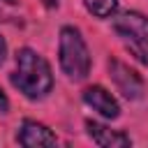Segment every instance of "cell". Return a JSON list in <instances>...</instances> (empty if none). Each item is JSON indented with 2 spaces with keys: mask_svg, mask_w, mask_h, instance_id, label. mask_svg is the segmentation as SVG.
<instances>
[{
  "mask_svg": "<svg viewBox=\"0 0 148 148\" xmlns=\"http://www.w3.org/2000/svg\"><path fill=\"white\" fill-rule=\"evenodd\" d=\"M16 69L9 74V81L18 92H23L28 99H44L53 90V72L44 56H39L35 49H18L16 51Z\"/></svg>",
  "mask_w": 148,
  "mask_h": 148,
  "instance_id": "6da1fadb",
  "label": "cell"
},
{
  "mask_svg": "<svg viewBox=\"0 0 148 148\" xmlns=\"http://www.w3.org/2000/svg\"><path fill=\"white\" fill-rule=\"evenodd\" d=\"M58 62L60 69L67 79L72 81H83L90 74V51L88 44L81 35L79 28L74 25H62L58 35Z\"/></svg>",
  "mask_w": 148,
  "mask_h": 148,
  "instance_id": "7a4b0ae2",
  "label": "cell"
},
{
  "mask_svg": "<svg viewBox=\"0 0 148 148\" xmlns=\"http://www.w3.org/2000/svg\"><path fill=\"white\" fill-rule=\"evenodd\" d=\"M109 76L113 81V86L118 88V92L125 97V99H141L143 97V90H146V83L141 79V74L136 69H132L130 65H125L123 60L118 58H109Z\"/></svg>",
  "mask_w": 148,
  "mask_h": 148,
  "instance_id": "3957f363",
  "label": "cell"
},
{
  "mask_svg": "<svg viewBox=\"0 0 148 148\" xmlns=\"http://www.w3.org/2000/svg\"><path fill=\"white\" fill-rule=\"evenodd\" d=\"M113 30L120 39H148V16L134 9L113 14Z\"/></svg>",
  "mask_w": 148,
  "mask_h": 148,
  "instance_id": "277c9868",
  "label": "cell"
},
{
  "mask_svg": "<svg viewBox=\"0 0 148 148\" xmlns=\"http://www.w3.org/2000/svg\"><path fill=\"white\" fill-rule=\"evenodd\" d=\"M16 141L25 148H42V146H56L58 143L56 134L44 123H37L32 118L21 120V125L16 130Z\"/></svg>",
  "mask_w": 148,
  "mask_h": 148,
  "instance_id": "5b68a950",
  "label": "cell"
},
{
  "mask_svg": "<svg viewBox=\"0 0 148 148\" xmlns=\"http://www.w3.org/2000/svg\"><path fill=\"white\" fill-rule=\"evenodd\" d=\"M83 102H86L92 111H97L102 118H106V120H116V118L120 116V104H118V99H116L106 88H102V86H88V88L83 90Z\"/></svg>",
  "mask_w": 148,
  "mask_h": 148,
  "instance_id": "8992f818",
  "label": "cell"
},
{
  "mask_svg": "<svg viewBox=\"0 0 148 148\" xmlns=\"http://www.w3.org/2000/svg\"><path fill=\"white\" fill-rule=\"evenodd\" d=\"M86 132L92 139V143H97L102 148H125V146H132L130 134H125L120 130H111L109 125H102L97 120H86Z\"/></svg>",
  "mask_w": 148,
  "mask_h": 148,
  "instance_id": "52a82bcc",
  "label": "cell"
},
{
  "mask_svg": "<svg viewBox=\"0 0 148 148\" xmlns=\"http://www.w3.org/2000/svg\"><path fill=\"white\" fill-rule=\"evenodd\" d=\"M83 5L95 18H111L118 12V0H83Z\"/></svg>",
  "mask_w": 148,
  "mask_h": 148,
  "instance_id": "ba28073f",
  "label": "cell"
},
{
  "mask_svg": "<svg viewBox=\"0 0 148 148\" xmlns=\"http://www.w3.org/2000/svg\"><path fill=\"white\" fill-rule=\"evenodd\" d=\"M123 44L130 51V56H134L141 65L148 67V39H123Z\"/></svg>",
  "mask_w": 148,
  "mask_h": 148,
  "instance_id": "9c48e42d",
  "label": "cell"
},
{
  "mask_svg": "<svg viewBox=\"0 0 148 148\" xmlns=\"http://www.w3.org/2000/svg\"><path fill=\"white\" fill-rule=\"evenodd\" d=\"M0 113L5 116V113H9V97L5 95V90L0 88Z\"/></svg>",
  "mask_w": 148,
  "mask_h": 148,
  "instance_id": "30bf717a",
  "label": "cell"
},
{
  "mask_svg": "<svg viewBox=\"0 0 148 148\" xmlns=\"http://www.w3.org/2000/svg\"><path fill=\"white\" fill-rule=\"evenodd\" d=\"M7 60V42H5V37L0 35V65Z\"/></svg>",
  "mask_w": 148,
  "mask_h": 148,
  "instance_id": "8fae6325",
  "label": "cell"
},
{
  "mask_svg": "<svg viewBox=\"0 0 148 148\" xmlns=\"http://www.w3.org/2000/svg\"><path fill=\"white\" fill-rule=\"evenodd\" d=\"M5 2H7V5H16V0H5Z\"/></svg>",
  "mask_w": 148,
  "mask_h": 148,
  "instance_id": "7c38bea8",
  "label": "cell"
}]
</instances>
